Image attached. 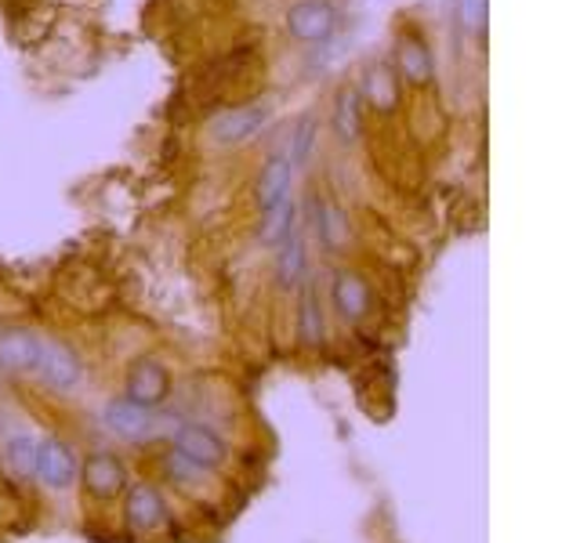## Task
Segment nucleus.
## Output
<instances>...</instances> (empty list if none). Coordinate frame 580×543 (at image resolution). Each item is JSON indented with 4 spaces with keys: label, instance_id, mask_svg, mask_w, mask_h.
<instances>
[{
    "label": "nucleus",
    "instance_id": "obj_11",
    "mask_svg": "<svg viewBox=\"0 0 580 543\" xmlns=\"http://www.w3.org/2000/svg\"><path fill=\"white\" fill-rule=\"evenodd\" d=\"M279 254H276V279L279 287L294 290L308 279V254H305V225L298 217L294 225L287 228V236L279 239Z\"/></svg>",
    "mask_w": 580,
    "mask_h": 543
},
{
    "label": "nucleus",
    "instance_id": "obj_18",
    "mask_svg": "<svg viewBox=\"0 0 580 543\" xmlns=\"http://www.w3.org/2000/svg\"><path fill=\"white\" fill-rule=\"evenodd\" d=\"M37 442L34 434H15V439H8L4 445V464L12 467L18 478H34V464H37Z\"/></svg>",
    "mask_w": 580,
    "mask_h": 543
},
{
    "label": "nucleus",
    "instance_id": "obj_12",
    "mask_svg": "<svg viewBox=\"0 0 580 543\" xmlns=\"http://www.w3.org/2000/svg\"><path fill=\"white\" fill-rule=\"evenodd\" d=\"M124 515L135 532H156L167 521V500L156 485H131L124 500Z\"/></svg>",
    "mask_w": 580,
    "mask_h": 543
},
{
    "label": "nucleus",
    "instance_id": "obj_20",
    "mask_svg": "<svg viewBox=\"0 0 580 543\" xmlns=\"http://www.w3.org/2000/svg\"><path fill=\"white\" fill-rule=\"evenodd\" d=\"M487 18H490V0H457V22L461 29L468 33H487Z\"/></svg>",
    "mask_w": 580,
    "mask_h": 543
},
{
    "label": "nucleus",
    "instance_id": "obj_16",
    "mask_svg": "<svg viewBox=\"0 0 580 543\" xmlns=\"http://www.w3.org/2000/svg\"><path fill=\"white\" fill-rule=\"evenodd\" d=\"M330 127L341 146H352L363 135V94L356 87H341L335 98V116H330Z\"/></svg>",
    "mask_w": 580,
    "mask_h": 543
},
{
    "label": "nucleus",
    "instance_id": "obj_1",
    "mask_svg": "<svg viewBox=\"0 0 580 543\" xmlns=\"http://www.w3.org/2000/svg\"><path fill=\"white\" fill-rule=\"evenodd\" d=\"M171 450L181 453L186 460H192L200 471H214V467L225 464L229 456V445L214 428H207L203 420H186L178 424L175 434H171Z\"/></svg>",
    "mask_w": 580,
    "mask_h": 543
},
{
    "label": "nucleus",
    "instance_id": "obj_19",
    "mask_svg": "<svg viewBox=\"0 0 580 543\" xmlns=\"http://www.w3.org/2000/svg\"><path fill=\"white\" fill-rule=\"evenodd\" d=\"M316 135H319L316 116H302V119H298L294 135H290V152H287V160L294 163V167L308 160V152H313V146H316Z\"/></svg>",
    "mask_w": 580,
    "mask_h": 543
},
{
    "label": "nucleus",
    "instance_id": "obj_21",
    "mask_svg": "<svg viewBox=\"0 0 580 543\" xmlns=\"http://www.w3.org/2000/svg\"><path fill=\"white\" fill-rule=\"evenodd\" d=\"M164 464H167V471L175 475V478H192V475H203L197 464H192V460H186V456H181V453H175V450H171V453L164 456Z\"/></svg>",
    "mask_w": 580,
    "mask_h": 543
},
{
    "label": "nucleus",
    "instance_id": "obj_13",
    "mask_svg": "<svg viewBox=\"0 0 580 543\" xmlns=\"http://www.w3.org/2000/svg\"><path fill=\"white\" fill-rule=\"evenodd\" d=\"M102 424L110 428V434H116V439H124V442H142L153 434V413L138 409L135 402H127L124 395L105 402Z\"/></svg>",
    "mask_w": 580,
    "mask_h": 543
},
{
    "label": "nucleus",
    "instance_id": "obj_8",
    "mask_svg": "<svg viewBox=\"0 0 580 543\" xmlns=\"http://www.w3.org/2000/svg\"><path fill=\"white\" fill-rule=\"evenodd\" d=\"M330 304L341 323H363L370 315V282L356 268H338L335 282H330Z\"/></svg>",
    "mask_w": 580,
    "mask_h": 543
},
{
    "label": "nucleus",
    "instance_id": "obj_17",
    "mask_svg": "<svg viewBox=\"0 0 580 543\" xmlns=\"http://www.w3.org/2000/svg\"><path fill=\"white\" fill-rule=\"evenodd\" d=\"M363 94H367L370 105L395 109V102H400V84L392 80L389 65H370L367 76H363Z\"/></svg>",
    "mask_w": 580,
    "mask_h": 543
},
{
    "label": "nucleus",
    "instance_id": "obj_14",
    "mask_svg": "<svg viewBox=\"0 0 580 543\" xmlns=\"http://www.w3.org/2000/svg\"><path fill=\"white\" fill-rule=\"evenodd\" d=\"M395 65H400L403 80L414 87L432 84V76H436L432 51H428V43L417 37V33H400V40H395Z\"/></svg>",
    "mask_w": 580,
    "mask_h": 543
},
{
    "label": "nucleus",
    "instance_id": "obj_9",
    "mask_svg": "<svg viewBox=\"0 0 580 543\" xmlns=\"http://www.w3.org/2000/svg\"><path fill=\"white\" fill-rule=\"evenodd\" d=\"M37 377L45 380L51 391H73L84 380V363L66 341H45V352H40V363H37Z\"/></svg>",
    "mask_w": 580,
    "mask_h": 543
},
{
    "label": "nucleus",
    "instance_id": "obj_6",
    "mask_svg": "<svg viewBox=\"0 0 580 543\" xmlns=\"http://www.w3.org/2000/svg\"><path fill=\"white\" fill-rule=\"evenodd\" d=\"M80 482L84 489H88V496L94 500H116L121 493H127V467L121 456H113V453H91L88 460L80 464Z\"/></svg>",
    "mask_w": 580,
    "mask_h": 543
},
{
    "label": "nucleus",
    "instance_id": "obj_7",
    "mask_svg": "<svg viewBox=\"0 0 580 543\" xmlns=\"http://www.w3.org/2000/svg\"><path fill=\"white\" fill-rule=\"evenodd\" d=\"M268 119H273L268 102H251V105L229 109V113H222L211 124V138L218 141V146H243V141H251Z\"/></svg>",
    "mask_w": 580,
    "mask_h": 543
},
{
    "label": "nucleus",
    "instance_id": "obj_10",
    "mask_svg": "<svg viewBox=\"0 0 580 543\" xmlns=\"http://www.w3.org/2000/svg\"><path fill=\"white\" fill-rule=\"evenodd\" d=\"M290 185H294V163L287 156H268L257 174V211L262 217L279 214L290 203Z\"/></svg>",
    "mask_w": 580,
    "mask_h": 543
},
{
    "label": "nucleus",
    "instance_id": "obj_3",
    "mask_svg": "<svg viewBox=\"0 0 580 543\" xmlns=\"http://www.w3.org/2000/svg\"><path fill=\"white\" fill-rule=\"evenodd\" d=\"M338 29V11L327 0H298L287 8V33L302 43H324Z\"/></svg>",
    "mask_w": 580,
    "mask_h": 543
},
{
    "label": "nucleus",
    "instance_id": "obj_15",
    "mask_svg": "<svg viewBox=\"0 0 580 543\" xmlns=\"http://www.w3.org/2000/svg\"><path fill=\"white\" fill-rule=\"evenodd\" d=\"M298 341L305 348H324L327 341V312L313 279L302 282V298H298Z\"/></svg>",
    "mask_w": 580,
    "mask_h": 543
},
{
    "label": "nucleus",
    "instance_id": "obj_2",
    "mask_svg": "<svg viewBox=\"0 0 580 543\" xmlns=\"http://www.w3.org/2000/svg\"><path fill=\"white\" fill-rule=\"evenodd\" d=\"M124 399L135 402V406L146 409V413L160 409L171 399V374H167V366L160 363V358H153V355L135 358L131 369H127V380H124Z\"/></svg>",
    "mask_w": 580,
    "mask_h": 543
},
{
    "label": "nucleus",
    "instance_id": "obj_4",
    "mask_svg": "<svg viewBox=\"0 0 580 543\" xmlns=\"http://www.w3.org/2000/svg\"><path fill=\"white\" fill-rule=\"evenodd\" d=\"M45 337L29 326H0V369L4 374H37Z\"/></svg>",
    "mask_w": 580,
    "mask_h": 543
},
{
    "label": "nucleus",
    "instance_id": "obj_5",
    "mask_svg": "<svg viewBox=\"0 0 580 543\" xmlns=\"http://www.w3.org/2000/svg\"><path fill=\"white\" fill-rule=\"evenodd\" d=\"M34 475L48 489H70L80 475V460H77V453H73V445L62 439H40Z\"/></svg>",
    "mask_w": 580,
    "mask_h": 543
}]
</instances>
